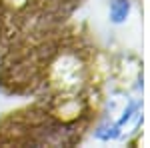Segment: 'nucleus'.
<instances>
[{"label": "nucleus", "instance_id": "nucleus-1", "mask_svg": "<svg viewBox=\"0 0 150 148\" xmlns=\"http://www.w3.org/2000/svg\"><path fill=\"white\" fill-rule=\"evenodd\" d=\"M128 10H130V4L126 0H114L112 6H110V16L114 22H122L128 16Z\"/></svg>", "mask_w": 150, "mask_h": 148}]
</instances>
